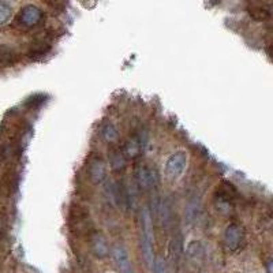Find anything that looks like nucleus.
<instances>
[{"label": "nucleus", "instance_id": "9d476101", "mask_svg": "<svg viewBox=\"0 0 273 273\" xmlns=\"http://www.w3.org/2000/svg\"><path fill=\"white\" fill-rule=\"evenodd\" d=\"M250 15L257 21H265L270 18V4L258 3L250 7Z\"/></svg>", "mask_w": 273, "mask_h": 273}, {"label": "nucleus", "instance_id": "7ed1b4c3", "mask_svg": "<svg viewBox=\"0 0 273 273\" xmlns=\"http://www.w3.org/2000/svg\"><path fill=\"white\" fill-rule=\"evenodd\" d=\"M245 230L241 224L232 223L224 231V245L230 251H238L245 243Z\"/></svg>", "mask_w": 273, "mask_h": 273}, {"label": "nucleus", "instance_id": "f8f14e48", "mask_svg": "<svg viewBox=\"0 0 273 273\" xmlns=\"http://www.w3.org/2000/svg\"><path fill=\"white\" fill-rule=\"evenodd\" d=\"M101 134H103V138L107 141V142H116L119 138L118 130H116L115 127L107 123L105 126L103 127V130H101Z\"/></svg>", "mask_w": 273, "mask_h": 273}, {"label": "nucleus", "instance_id": "ddd939ff", "mask_svg": "<svg viewBox=\"0 0 273 273\" xmlns=\"http://www.w3.org/2000/svg\"><path fill=\"white\" fill-rule=\"evenodd\" d=\"M141 151V141L138 138H131L126 145V153L127 156H130V157H134L137 156Z\"/></svg>", "mask_w": 273, "mask_h": 273}, {"label": "nucleus", "instance_id": "f257e3e1", "mask_svg": "<svg viewBox=\"0 0 273 273\" xmlns=\"http://www.w3.org/2000/svg\"><path fill=\"white\" fill-rule=\"evenodd\" d=\"M141 249L143 260L149 268L153 266L155 254H153V219L148 206H143L141 213Z\"/></svg>", "mask_w": 273, "mask_h": 273}, {"label": "nucleus", "instance_id": "1a4fd4ad", "mask_svg": "<svg viewBox=\"0 0 273 273\" xmlns=\"http://www.w3.org/2000/svg\"><path fill=\"white\" fill-rule=\"evenodd\" d=\"M89 175H90L93 183H101L105 179V164L101 158H95L89 166Z\"/></svg>", "mask_w": 273, "mask_h": 273}, {"label": "nucleus", "instance_id": "39448f33", "mask_svg": "<svg viewBox=\"0 0 273 273\" xmlns=\"http://www.w3.org/2000/svg\"><path fill=\"white\" fill-rule=\"evenodd\" d=\"M187 164V155L185 152L179 151L175 152L174 155H171L170 158L167 160L166 172L171 178H178L183 174V171L186 168Z\"/></svg>", "mask_w": 273, "mask_h": 273}, {"label": "nucleus", "instance_id": "0eeeda50", "mask_svg": "<svg viewBox=\"0 0 273 273\" xmlns=\"http://www.w3.org/2000/svg\"><path fill=\"white\" fill-rule=\"evenodd\" d=\"M186 256L193 265H201L204 262V257H205V249H204L201 242H191L190 245L187 246Z\"/></svg>", "mask_w": 273, "mask_h": 273}, {"label": "nucleus", "instance_id": "dca6fc26", "mask_svg": "<svg viewBox=\"0 0 273 273\" xmlns=\"http://www.w3.org/2000/svg\"><path fill=\"white\" fill-rule=\"evenodd\" d=\"M111 164L115 170H119V168H123L124 167V157L120 152H114L111 155Z\"/></svg>", "mask_w": 273, "mask_h": 273}, {"label": "nucleus", "instance_id": "4468645a", "mask_svg": "<svg viewBox=\"0 0 273 273\" xmlns=\"http://www.w3.org/2000/svg\"><path fill=\"white\" fill-rule=\"evenodd\" d=\"M11 15H12L11 7L7 6V4L0 3V25H4L6 22H8L10 18H11Z\"/></svg>", "mask_w": 273, "mask_h": 273}, {"label": "nucleus", "instance_id": "2eb2a0df", "mask_svg": "<svg viewBox=\"0 0 273 273\" xmlns=\"http://www.w3.org/2000/svg\"><path fill=\"white\" fill-rule=\"evenodd\" d=\"M153 272L155 273H168V269H167V264L166 260L162 257H156L155 261H153Z\"/></svg>", "mask_w": 273, "mask_h": 273}, {"label": "nucleus", "instance_id": "f3484780", "mask_svg": "<svg viewBox=\"0 0 273 273\" xmlns=\"http://www.w3.org/2000/svg\"><path fill=\"white\" fill-rule=\"evenodd\" d=\"M268 273H272V261L268 262Z\"/></svg>", "mask_w": 273, "mask_h": 273}, {"label": "nucleus", "instance_id": "6e6552de", "mask_svg": "<svg viewBox=\"0 0 273 273\" xmlns=\"http://www.w3.org/2000/svg\"><path fill=\"white\" fill-rule=\"evenodd\" d=\"M92 250L96 257L104 258L110 254V247L105 241V238L101 234H95L92 236Z\"/></svg>", "mask_w": 273, "mask_h": 273}, {"label": "nucleus", "instance_id": "20e7f679", "mask_svg": "<svg viewBox=\"0 0 273 273\" xmlns=\"http://www.w3.org/2000/svg\"><path fill=\"white\" fill-rule=\"evenodd\" d=\"M112 260L119 273H134L127 249L122 243H115L111 250Z\"/></svg>", "mask_w": 273, "mask_h": 273}, {"label": "nucleus", "instance_id": "9b49d317", "mask_svg": "<svg viewBox=\"0 0 273 273\" xmlns=\"http://www.w3.org/2000/svg\"><path fill=\"white\" fill-rule=\"evenodd\" d=\"M16 60V53L8 47H0V64H11Z\"/></svg>", "mask_w": 273, "mask_h": 273}, {"label": "nucleus", "instance_id": "f03ea898", "mask_svg": "<svg viewBox=\"0 0 273 273\" xmlns=\"http://www.w3.org/2000/svg\"><path fill=\"white\" fill-rule=\"evenodd\" d=\"M160 176L155 167L141 166L135 171V183L139 190H157Z\"/></svg>", "mask_w": 273, "mask_h": 273}, {"label": "nucleus", "instance_id": "423d86ee", "mask_svg": "<svg viewBox=\"0 0 273 273\" xmlns=\"http://www.w3.org/2000/svg\"><path fill=\"white\" fill-rule=\"evenodd\" d=\"M41 20H43V11L37 6H32V4L22 8V11L20 14V21L28 28L39 25Z\"/></svg>", "mask_w": 273, "mask_h": 273}]
</instances>
